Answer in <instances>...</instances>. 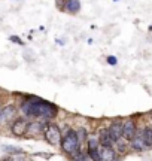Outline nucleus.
<instances>
[{
  "label": "nucleus",
  "instance_id": "nucleus-1",
  "mask_svg": "<svg viewBox=\"0 0 152 161\" xmlns=\"http://www.w3.org/2000/svg\"><path fill=\"white\" fill-rule=\"evenodd\" d=\"M21 110L24 115L33 116V118H46V119H52L58 114V108L51 102H46L41 97H29L21 103Z\"/></svg>",
  "mask_w": 152,
  "mask_h": 161
},
{
  "label": "nucleus",
  "instance_id": "nucleus-2",
  "mask_svg": "<svg viewBox=\"0 0 152 161\" xmlns=\"http://www.w3.org/2000/svg\"><path fill=\"white\" fill-rule=\"evenodd\" d=\"M60 145H61L63 151L70 157H75L81 151V143L78 140V136H76L75 130H67V133H66L64 136H61Z\"/></svg>",
  "mask_w": 152,
  "mask_h": 161
},
{
  "label": "nucleus",
  "instance_id": "nucleus-3",
  "mask_svg": "<svg viewBox=\"0 0 152 161\" xmlns=\"http://www.w3.org/2000/svg\"><path fill=\"white\" fill-rule=\"evenodd\" d=\"M43 137H45L48 143L52 145V146L60 145V142H61V130H60V127L57 124H52V122L46 124L45 128H43Z\"/></svg>",
  "mask_w": 152,
  "mask_h": 161
},
{
  "label": "nucleus",
  "instance_id": "nucleus-4",
  "mask_svg": "<svg viewBox=\"0 0 152 161\" xmlns=\"http://www.w3.org/2000/svg\"><path fill=\"white\" fill-rule=\"evenodd\" d=\"M27 125H29V121L25 119V118H18V119H15L11 124L12 134H14V136H17V137L25 134V131H27Z\"/></svg>",
  "mask_w": 152,
  "mask_h": 161
},
{
  "label": "nucleus",
  "instance_id": "nucleus-5",
  "mask_svg": "<svg viewBox=\"0 0 152 161\" xmlns=\"http://www.w3.org/2000/svg\"><path fill=\"white\" fill-rule=\"evenodd\" d=\"M137 133V127L133 119H127L122 122V137L125 140H131Z\"/></svg>",
  "mask_w": 152,
  "mask_h": 161
},
{
  "label": "nucleus",
  "instance_id": "nucleus-6",
  "mask_svg": "<svg viewBox=\"0 0 152 161\" xmlns=\"http://www.w3.org/2000/svg\"><path fill=\"white\" fill-rule=\"evenodd\" d=\"M15 112H17V108H15L14 104L2 106V109H0V125H3V124H6V122H9V121L14 118Z\"/></svg>",
  "mask_w": 152,
  "mask_h": 161
},
{
  "label": "nucleus",
  "instance_id": "nucleus-7",
  "mask_svg": "<svg viewBox=\"0 0 152 161\" xmlns=\"http://www.w3.org/2000/svg\"><path fill=\"white\" fill-rule=\"evenodd\" d=\"M107 131H109V136H111L112 142L113 143L118 142L119 139L122 137V122L121 121H113L111 125H109Z\"/></svg>",
  "mask_w": 152,
  "mask_h": 161
},
{
  "label": "nucleus",
  "instance_id": "nucleus-8",
  "mask_svg": "<svg viewBox=\"0 0 152 161\" xmlns=\"http://www.w3.org/2000/svg\"><path fill=\"white\" fill-rule=\"evenodd\" d=\"M45 125H46V122H41V121H33V122H29L25 134H30V136L41 134V133H43V128H45Z\"/></svg>",
  "mask_w": 152,
  "mask_h": 161
},
{
  "label": "nucleus",
  "instance_id": "nucleus-9",
  "mask_svg": "<svg viewBox=\"0 0 152 161\" xmlns=\"http://www.w3.org/2000/svg\"><path fill=\"white\" fill-rule=\"evenodd\" d=\"M81 11V0H67L64 6V12L70 14V15H76Z\"/></svg>",
  "mask_w": 152,
  "mask_h": 161
},
{
  "label": "nucleus",
  "instance_id": "nucleus-10",
  "mask_svg": "<svg viewBox=\"0 0 152 161\" xmlns=\"http://www.w3.org/2000/svg\"><path fill=\"white\" fill-rule=\"evenodd\" d=\"M130 142H131V149L137 151V152H142V151L148 149L146 145H145V142H143V139H142V136H140V133H139V134L136 133V136L131 139Z\"/></svg>",
  "mask_w": 152,
  "mask_h": 161
},
{
  "label": "nucleus",
  "instance_id": "nucleus-11",
  "mask_svg": "<svg viewBox=\"0 0 152 161\" xmlns=\"http://www.w3.org/2000/svg\"><path fill=\"white\" fill-rule=\"evenodd\" d=\"M100 157H101V161H115L117 154L112 146H103L100 149Z\"/></svg>",
  "mask_w": 152,
  "mask_h": 161
},
{
  "label": "nucleus",
  "instance_id": "nucleus-12",
  "mask_svg": "<svg viewBox=\"0 0 152 161\" xmlns=\"http://www.w3.org/2000/svg\"><path fill=\"white\" fill-rule=\"evenodd\" d=\"M99 143L101 145V146H112L113 145V142H112L111 136H109V131H107V128H103V130H100L99 133Z\"/></svg>",
  "mask_w": 152,
  "mask_h": 161
},
{
  "label": "nucleus",
  "instance_id": "nucleus-13",
  "mask_svg": "<svg viewBox=\"0 0 152 161\" xmlns=\"http://www.w3.org/2000/svg\"><path fill=\"white\" fill-rule=\"evenodd\" d=\"M143 142L146 145V148H152V128L151 127H145L140 133Z\"/></svg>",
  "mask_w": 152,
  "mask_h": 161
},
{
  "label": "nucleus",
  "instance_id": "nucleus-14",
  "mask_svg": "<svg viewBox=\"0 0 152 161\" xmlns=\"http://www.w3.org/2000/svg\"><path fill=\"white\" fill-rule=\"evenodd\" d=\"M88 158L91 161H101L100 146H88Z\"/></svg>",
  "mask_w": 152,
  "mask_h": 161
},
{
  "label": "nucleus",
  "instance_id": "nucleus-15",
  "mask_svg": "<svg viewBox=\"0 0 152 161\" xmlns=\"http://www.w3.org/2000/svg\"><path fill=\"white\" fill-rule=\"evenodd\" d=\"M3 151L6 154H11V155H19V154H24V149L21 148H15V146H9V145H5L3 146Z\"/></svg>",
  "mask_w": 152,
  "mask_h": 161
},
{
  "label": "nucleus",
  "instance_id": "nucleus-16",
  "mask_svg": "<svg viewBox=\"0 0 152 161\" xmlns=\"http://www.w3.org/2000/svg\"><path fill=\"white\" fill-rule=\"evenodd\" d=\"M76 136H78V140H79V143H82V142H85L88 139V133L87 130L84 128V127H81V128H78V131H76Z\"/></svg>",
  "mask_w": 152,
  "mask_h": 161
},
{
  "label": "nucleus",
  "instance_id": "nucleus-17",
  "mask_svg": "<svg viewBox=\"0 0 152 161\" xmlns=\"http://www.w3.org/2000/svg\"><path fill=\"white\" fill-rule=\"evenodd\" d=\"M115 143L118 145V151H119L121 154H124V152H127V148H128V145H127V142H125V140H122V137L119 139L118 142H115Z\"/></svg>",
  "mask_w": 152,
  "mask_h": 161
},
{
  "label": "nucleus",
  "instance_id": "nucleus-18",
  "mask_svg": "<svg viewBox=\"0 0 152 161\" xmlns=\"http://www.w3.org/2000/svg\"><path fill=\"white\" fill-rule=\"evenodd\" d=\"M72 158H73L75 161H90V158H88V157L85 155L84 152H81V151H79V152H78L75 157H72Z\"/></svg>",
  "mask_w": 152,
  "mask_h": 161
},
{
  "label": "nucleus",
  "instance_id": "nucleus-19",
  "mask_svg": "<svg viewBox=\"0 0 152 161\" xmlns=\"http://www.w3.org/2000/svg\"><path fill=\"white\" fill-rule=\"evenodd\" d=\"M106 61H107V64H111V66H117L118 58L115 55H109V57H106Z\"/></svg>",
  "mask_w": 152,
  "mask_h": 161
},
{
  "label": "nucleus",
  "instance_id": "nucleus-20",
  "mask_svg": "<svg viewBox=\"0 0 152 161\" xmlns=\"http://www.w3.org/2000/svg\"><path fill=\"white\" fill-rule=\"evenodd\" d=\"M66 2H67V0H55V6H57L58 11H64Z\"/></svg>",
  "mask_w": 152,
  "mask_h": 161
},
{
  "label": "nucleus",
  "instance_id": "nucleus-21",
  "mask_svg": "<svg viewBox=\"0 0 152 161\" xmlns=\"http://www.w3.org/2000/svg\"><path fill=\"white\" fill-rule=\"evenodd\" d=\"M9 39H11V42H14V43H17V45H21V46L24 45V42H23L21 39H19L18 36H11Z\"/></svg>",
  "mask_w": 152,
  "mask_h": 161
},
{
  "label": "nucleus",
  "instance_id": "nucleus-22",
  "mask_svg": "<svg viewBox=\"0 0 152 161\" xmlns=\"http://www.w3.org/2000/svg\"><path fill=\"white\" fill-rule=\"evenodd\" d=\"M149 30H151V31H152V24H151V25H149Z\"/></svg>",
  "mask_w": 152,
  "mask_h": 161
},
{
  "label": "nucleus",
  "instance_id": "nucleus-23",
  "mask_svg": "<svg viewBox=\"0 0 152 161\" xmlns=\"http://www.w3.org/2000/svg\"><path fill=\"white\" fill-rule=\"evenodd\" d=\"M0 109H2V102H0Z\"/></svg>",
  "mask_w": 152,
  "mask_h": 161
}]
</instances>
